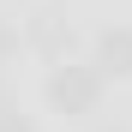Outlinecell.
Wrapping results in <instances>:
<instances>
[{
	"label": "cell",
	"instance_id": "cell-1",
	"mask_svg": "<svg viewBox=\"0 0 132 132\" xmlns=\"http://www.w3.org/2000/svg\"><path fill=\"white\" fill-rule=\"evenodd\" d=\"M102 96V72L96 66H60V72L48 78V102L66 108V114H90Z\"/></svg>",
	"mask_w": 132,
	"mask_h": 132
},
{
	"label": "cell",
	"instance_id": "cell-2",
	"mask_svg": "<svg viewBox=\"0 0 132 132\" xmlns=\"http://www.w3.org/2000/svg\"><path fill=\"white\" fill-rule=\"evenodd\" d=\"M96 72H132V30H102V42H96Z\"/></svg>",
	"mask_w": 132,
	"mask_h": 132
},
{
	"label": "cell",
	"instance_id": "cell-3",
	"mask_svg": "<svg viewBox=\"0 0 132 132\" xmlns=\"http://www.w3.org/2000/svg\"><path fill=\"white\" fill-rule=\"evenodd\" d=\"M0 132H30V120H18V108H6L0 114Z\"/></svg>",
	"mask_w": 132,
	"mask_h": 132
},
{
	"label": "cell",
	"instance_id": "cell-4",
	"mask_svg": "<svg viewBox=\"0 0 132 132\" xmlns=\"http://www.w3.org/2000/svg\"><path fill=\"white\" fill-rule=\"evenodd\" d=\"M6 48H12V30H6V24H0V54H6Z\"/></svg>",
	"mask_w": 132,
	"mask_h": 132
}]
</instances>
